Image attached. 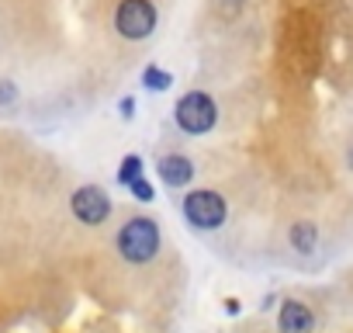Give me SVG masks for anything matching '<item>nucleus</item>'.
I'll return each instance as SVG.
<instances>
[{
  "label": "nucleus",
  "instance_id": "1",
  "mask_svg": "<svg viewBox=\"0 0 353 333\" xmlns=\"http://www.w3.org/2000/svg\"><path fill=\"white\" fill-rule=\"evenodd\" d=\"M159 250V229L152 219L139 216V219H128L118 233V254L128 260V264H149Z\"/></svg>",
  "mask_w": 353,
  "mask_h": 333
},
{
  "label": "nucleus",
  "instance_id": "2",
  "mask_svg": "<svg viewBox=\"0 0 353 333\" xmlns=\"http://www.w3.org/2000/svg\"><path fill=\"white\" fill-rule=\"evenodd\" d=\"M173 118H176V125H181L188 135H205V132L215 129L219 108H215V101L205 91H191V94H184L181 101H176Z\"/></svg>",
  "mask_w": 353,
  "mask_h": 333
},
{
  "label": "nucleus",
  "instance_id": "3",
  "mask_svg": "<svg viewBox=\"0 0 353 333\" xmlns=\"http://www.w3.org/2000/svg\"><path fill=\"white\" fill-rule=\"evenodd\" d=\"M184 216L198 229H219L225 222V216H229V205H225V198L219 191L201 188V191H191L184 198Z\"/></svg>",
  "mask_w": 353,
  "mask_h": 333
},
{
  "label": "nucleus",
  "instance_id": "4",
  "mask_svg": "<svg viewBox=\"0 0 353 333\" xmlns=\"http://www.w3.org/2000/svg\"><path fill=\"white\" fill-rule=\"evenodd\" d=\"M114 28L121 39H149L156 28V8L149 0H121L114 11Z\"/></svg>",
  "mask_w": 353,
  "mask_h": 333
},
{
  "label": "nucleus",
  "instance_id": "5",
  "mask_svg": "<svg viewBox=\"0 0 353 333\" xmlns=\"http://www.w3.org/2000/svg\"><path fill=\"white\" fill-rule=\"evenodd\" d=\"M70 209H73V216H77L80 222H87V226H101V222L111 216V198L104 195V188H97V184H83V188L73 191Z\"/></svg>",
  "mask_w": 353,
  "mask_h": 333
},
{
  "label": "nucleus",
  "instance_id": "6",
  "mask_svg": "<svg viewBox=\"0 0 353 333\" xmlns=\"http://www.w3.org/2000/svg\"><path fill=\"white\" fill-rule=\"evenodd\" d=\"M156 166H159V181H163L166 188H188V184L194 181V163H191L184 153H170V156H163Z\"/></svg>",
  "mask_w": 353,
  "mask_h": 333
},
{
  "label": "nucleus",
  "instance_id": "7",
  "mask_svg": "<svg viewBox=\"0 0 353 333\" xmlns=\"http://www.w3.org/2000/svg\"><path fill=\"white\" fill-rule=\"evenodd\" d=\"M277 326H281V333H312V326H315V316H312V309H308L305 302H298V298H288V302L281 305Z\"/></svg>",
  "mask_w": 353,
  "mask_h": 333
},
{
  "label": "nucleus",
  "instance_id": "8",
  "mask_svg": "<svg viewBox=\"0 0 353 333\" xmlns=\"http://www.w3.org/2000/svg\"><path fill=\"white\" fill-rule=\"evenodd\" d=\"M288 240H291V247H294L298 254H312V250H315V243H319V226H315V222H308V219H301V222H294V226H291Z\"/></svg>",
  "mask_w": 353,
  "mask_h": 333
},
{
  "label": "nucleus",
  "instance_id": "9",
  "mask_svg": "<svg viewBox=\"0 0 353 333\" xmlns=\"http://www.w3.org/2000/svg\"><path fill=\"white\" fill-rule=\"evenodd\" d=\"M142 84L149 91H170L173 87V73L170 70H159V66H145L142 70Z\"/></svg>",
  "mask_w": 353,
  "mask_h": 333
},
{
  "label": "nucleus",
  "instance_id": "10",
  "mask_svg": "<svg viewBox=\"0 0 353 333\" xmlns=\"http://www.w3.org/2000/svg\"><path fill=\"white\" fill-rule=\"evenodd\" d=\"M135 178H142V156L139 153H128L125 160H121V171H118V184H132Z\"/></svg>",
  "mask_w": 353,
  "mask_h": 333
},
{
  "label": "nucleus",
  "instance_id": "11",
  "mask_svg": "<svg viewBox=\"0 0 353 333\" xmlns=\"http://www.w3.org/2000/svg\"><path fill=\"white\" fill-rule=\"evenodd\" d=\"M128 191H132V198H139V202H152V198H156V191H152V184H149L145 178H135V181L128 184Z\"/></svg>",
  "mask_w": 353,
  "mask_h": 333
},
{
  "label": "nucleus",
  "instance_id": "12",
  "mask_svg": "<svg viewBox=\"0 0 353 333\" xmlns=\"http://www.w3.org/2000/svg\"><path fill=\"white\" fill-rule=\"evenodd\" d=\"M14 97H18L14 84H11V80H0V104H11Z\"/></svg>",
  "mask_w": 353,
  "mask_h": 333
},
{
  "label": "nucleus",
  "instance_id": "13",
  "mask_svg": "<svg viewBox=\"0 0 353 333\" xmlns=\"http://www.w3.org/2000/svg\"><path fill=\"white\" fill-rule=\"evenodd\" d=\"M118 108H121V118H132V115H135V101H132V97H121Z\"/></svg>",
  "mask_w": 353,
  "mask_h": 333
},
{
  "label": "nucleus",
  "instance_id": "14",
  "mask_svg": "<svg viewBox=\"0 0 353 333\" xmlns=\"http://www.w3.org/2000/svg\"><path fill=\"white\" fill-rule=\"evenodd\" d=\"M225 312L236 316V312H239V298H225Z\"/></svg>",
  "mask_w": 353,
  "mask_h": 333
},
{
  "label": "nucleus",
  "instance_id": "15",
  "mask_svg": "<svg viewBox=\"0 0 353 333\" xmlns=\"http://www.w3.org/2000/svg\"><path fill=\"white\" fill-rule=\"evenodd\" d=\"M350 166H353V149H350Z\"/></svg>",
  "mask_w": 353,
  "mask_h": 333
}]
</instances>
